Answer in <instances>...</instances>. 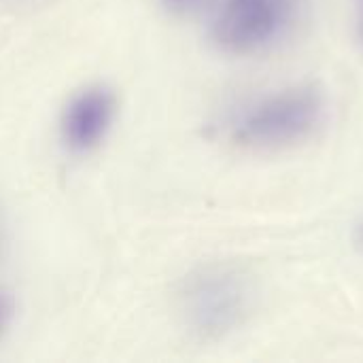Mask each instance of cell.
Segmentation results:
<instances>
[{
	"mask_svg": "<svg viewBox=\"0 0 363 363\" xmlns=\"http://www.w3.org/2000/svg\"><path fill=\"white\" fill-rule=\"evenodd\" d=\"M325 117V94L315 83H300L247 104L230 125L234 145L251 151H279L304 143Z\"/></svg>",
	"mask_w": 363,
	"mask_h": 363,
	"instance_id": "6da1fadb",
	"label": "cell"
},
{
	"mask_svg": "<svg viewBox=\"0 0 363 363\" xmlns=\"http://www.w3.org/2000/svg\"><path fill=\"white\" fill-rule=\"evenodd\" d=\"M253 304V281L234 264H208L194 270L179 294L185 325L204 340H219L236 332L245 325Z\"/></svg>",
	"mask_w": 363,
	"mask_h": 363,
	"instance_id": "7a4b0ae2",
	"label": "cell"
},
{
	"mask_svg": "<svg viewBox=\"0 0 363 363\" xmlns=\"http://www.w3.org/2000/svg\"><path fill=\"white\" fill-rule=\"evenodd\" d=\"M211 36L232 55H253L274 45L296 15V0H213Z\"/></svg>",
	"mask_w": 363,
	"mask_h": 363,
	"instance_id": "3957f363",
	"label": "cell"
},
{
	"mask_svg": "<svg viewBox=\"0 0 363 363\" xmlns=\"http://www.w3.org/2000/svg\"><path fill=\"white\" fill-rule=\"evenodd\" d=\"M117 100L113 91L104 85H91L74 94L62 113V140L72 153H89L96 149L113 119Z\"/></svg>",
	"mask_w": 363,
	"mask_h": 363,
	"instance_id": "277c9868",
	"label": "cell"
},
{
	"mask_svg": "<svg viewBox=\"0 0 363 363\" xmlns=\"http://www.w3.org/2000/svg\"><path fill=\"white\" fill-rule=\"evenodd\" d=\"M160 4L170 15L187 17V15H196L204 9H208L213 4V0H160Z\"/></svg>",
	"mask_w": 363,
	"mask_h": 363,
	"instance_id": "5b68a950",
	"label": "cell"
},
{
	"mask_svg": "<svg viewBox=\"0 0 363 363\" xmlns=\"http://www.w3.org/2000/svg\"><path fill=\"white\" fill-rule=\"evenodd\" d=\"M4 319H6V304H4V300H2V296H0V332H2V328H4Z\"/></svg>",
	"mask_w": 363,
	"mask_h": 363,
	"instance_id": "8992f818",
	"label": "cell"
},
{
	"mask_svg": "<svg viewBox=\"0 0 363 363\" xmlns=\"http://www.w3.org/2000/svg\"><path fill=\"white\" fill-rule=\"evenodd\" d=\"M359 36H362V40H363V11H362V17H359Z\"/></svg>",
	"mask_w": 363,
	"mask_h": 363,
	"instance_id": "52a82bcc",
	"label": "cell"
},
{
	"mask_svg": "<svg viewBox=\"0 0 363 363\" xmlns=\"http://www.w3.org/2000/svg\"><path fill=\"white\" fill-rule=\"evenodd\" d=\"M362 2H363V0H362Z\"/></svg>",
	"mask_w": 363,
	"mask_h": 363,
	"instance_id": "ba28073f",
	"label": "cell"
}]
</instances>
